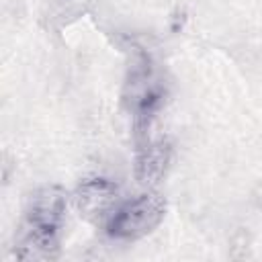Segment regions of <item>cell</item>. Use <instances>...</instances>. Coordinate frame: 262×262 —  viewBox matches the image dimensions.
Returning <instances> with one entry per match:
<instances>
[{"mask_svg":"<svg viewBox=\"0 0 262 262\" xmlns=\"http://www.w3.org/2000/svg\"><path fill=\"white\" fill-rule=\"evenodd\" d=\"M166 203L156 192L139 194L119 207L106 217V233L117 239H137L154 231L164 219Z\"/></svg>","mask_w":262,"mask_h":262,"instance_id":"cell-2","label":"cell"},{"mask_svg":"<svg viewBox=\"0 0 262 262\" xmlns=\"http://www.w3.org/2000/svg\"><path fill=\"white\" fill-rule=\"evenodd\" d=\"M170 164V145L164 139H147L139 145L137 151V178L141 182H156L166 174V168Z\"/></svg>","mask_w":262,"mask_h":262,"instance_id":"cell-4","label":"cell"},{"mask_svg":"<svg viewBox=\"0 0 262 262\" xmlns=\"http://www.w3.org/2000/svg\"><path fill=\"white\" fill-rule=\"evenodd\" d=\"M66 215V194L57 186L35 190L25 209V221L14 248L23 260H51L57 256V237Z\"/></svg>","mask_w":262,"mask_h":262,"instance_id":"cell-1","label":"cell"},{"mask_svg":"<svg viewBox=\"0 0 262 262\" xmlns=\"http://www.w3.org/2000/svg\"><path fill=\"white\" fill-rule=\"evenodd\" d=\"M74 205L86 219H106L117 207V186L106 178H90L74 192Z\"/></svg>","mask_w":262,"mask_h":262,"instance_id":"cell-3","label":"cell"}]
</instances>
